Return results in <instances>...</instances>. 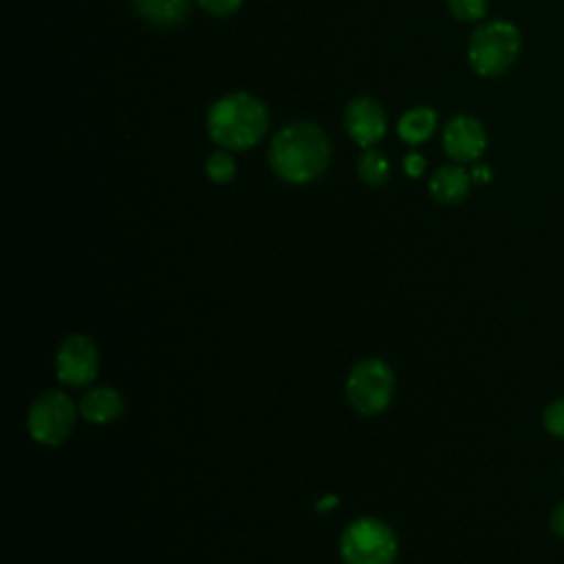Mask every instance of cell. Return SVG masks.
<instances>
[{"instance_id": "6da1fadb", "label": "cell", "mask_w": 564, "mask_h": 564, "mask_svg": "<svg viewBox=\"0 0 564 564\" xmlns=\"http://www.w3.org/2000/svg\"><path fill=\"white\" fill-rule=\"evenodd\" d=\"M269 167L291 185H306L324 174L330 161L326 132L311 121L284 126L269 143Z\"/></svg>"}, {"instance_id": "7a4b0ae2", "label": "cell", "mask_w": 564, "mask_h": 564, "mask_svg": "<svg viewBox=\"0 0 564 564\" xmlns=\"http://www.w3.org/2000/svg\"><path fill=\"white\" fill-rule=\"evenodd\" d=\"M209 139L229 152H242L262 141L269 130V110L251 93H229L218 97L205 119Z\"/></svg>"}, {"instance_id": "3957f363", "label": "cell", "mask_w": 564, "mask_h": 564, "mask_svg": "<svg viewBox=\"0 0 564 564\" xmlns=\"http://www.w3.org/2000/svg\"><path fill=\"white\" fill-rule=\"evenodd\" d=\"M520 48L522 37L513 22L489 20L471 33L467 59L476 75L494 79L505 75L516 64Z\"/></svg>"}, {"instance_id": "277c9868", "label": "cell", "mask_w": 564, "mask_h": 564, "mask_svg": "<svg viewBox=\"0 0 564 564\" xmlns=\"http://www.w3.org/2000/svg\"><path fill=\"white\" fill-rule=\"evenodd\" d=\"M344 564H394L399 544L394 531L377 518L350 522L339 538Z\"/></svg>"}, {"instance_id": "5b68a950", "label": "cell", "mask_w": 564, "mask_h": 564, "mask_svg": "<svg viewBox=\"0 0 564 564\" xmlns=\"http://www.w3.org/2000/svg\"><path fill=\"white\" fill-rule=\"evenodd\" d=\"M394 392V375L381 359H361L346 379V397L359 414H379Z\"/></svg>"}, {"instance_id": "8992f818", "label": "cell", "mask_w": 564, "mask_h": 564, "mask_svg": "<svg viewBox=\"0 0 564 564\" xmlns=\"http://www.w3.org/2000/svg\"><path fill=\"white\" fill-rule=\"evenodd\" d=\"M29 434L44 445H59L75 425V405L59 390L40 394L29 410Z\"/></svg>"}, {"instance_id": "52a82bcc", "label": "cell", "mask_w": 564, "mask_h": 564, "mask_svg": "<svg viewBox=\"0 0 564 564\" xmlns=\"http://www.w3.org/2000/svg\"><path fill=\"white\" fill-rule=\"evenodd\" d=\"M99 355L90 337L68 335L55 352V375L66 386H86L97 377Z\"/></svg>"}, {"instance_id": "ba28073f", "label": "cell", "mask_w": 564, "mask_h": 564, "mask_svg": "<svg viewBox=\"0 0 564 564\" xmlns=\"http://www.w3.org/2000/svg\"><path fill=\"white\" fill-rule=\"evenodd\" d=\"M443 152L454 163H474L487 148V132L471 115H456L443 128Z\"/></svg>"}, {"instance_id": "9c48e42d", "label": "cell", "mask_w": 564, "mask_h": 564, "mask_svg": "<svg viewBox=\"0 0 564 564\" xmlns=\"http://www.w3.org/2000/svg\"><path fill=\"white\" fill-rule=\"evenodd\" d=\"M344 126L348 137L366 150L383 139L388 130V117L377 99L361 95L346 106Z\"/></svg>"}, {"instance_id": "30bf717a", "label": "cell", "mask_w": 564, "mask_h": 564, "mask_svg": "<svg viewBox=\"0 0 564 564\" xmlns=\"http://www.w3.org/2000/svg\"><path fill=\"white\" fill-rule=\"evenodd\" d=\"M471 185V174L458 163L441 165L430 178V194L441 205H458L467 198Z\"/></svg>"}, {"instance_id": "8fae6325", "label": "cell", "mask_w": 564, "mask_h": 564, "mask_svg": "<svg viewBox=\"0 0 564 564\" xmlns=\"http://www.w3.org/2000/svg\"><path fill=\"white\" fill-rule=\"evenodd\" d=\"M123 412L121 394L110 386L88 390L79 401V414L90 423H110Z\"/></svg>"}, {"instance_id": "7c38bea8", "label": "cell", "mask_w": 564, "mask_h": 564, "mask_svg": "<svg viewBox=\"0 0 564 564\" xmlns=\"http://www.w3.org/2000/svg\"><path fill=\"white\" fill-rule=\"evenodd\" d=\"M132 7L143 22L167 29L185 22L192 0H132Z\"/></svg>"}, {"instance_id": "4fadbf2b", "label": "cell", "mask_w": 564, "mask_h": 564, "mask_svg": "<svg viewBox=\"0 0 564 564\" xmlns=\"http://www.w3.org/2000/svg\"><path fill=\"white\" fill-rule=\"evenodd\" d=\"M436 123H438L436 110H432L427 106H416L399 117L397 134L408 145H419V143H425L434 134Z\"/></svg>"}, {"instance_id": "5bb4252c", "label": "cell", "mask_w": 564, "mask_h": 564, "mask_svg": "<svg viewBox=\"0 0 564 564\" xmlns=\"http://www.w3.org/2000/svg\"><path fill=\"white\" fill-rule=\"evenodd\" d=\"M357 174L366 185H383L390 176V161L377 148H366L357 161Z\"/></svg>"}, {"instance_id": "9a60e30c", "label": "cell", "mask_w": 564, "mask_h": 564, "mask_svg": "<svg viewBox=\"0 0 564 564\" xmlns=\"http://www.w3.org/2000/svg\"><path fill=\"white\" fill-rule=\"evenodd\" d=\"M205 174L214 183H229L236 176V159L229 150H216L205 161Z\"/></svg>"}, {"instance_id": "2e32d148", "label": "cell", "mask_w": 564, "mask_h": 564, "mask_svg": "<svg viewBox=\"0 0 564 564\" xmlns=\"http://www.w3.org/2000/svg\"><path fill=\"white\" fill-rule=\"evenodd\" d=\"M449 13L460 22H478L485 18L489 0H445Z\"/></svg>"}, {"instance_id": "e0dca14e", "label": "cell", "mask_w": 564, "mask_h": 564, "mask_svg": "<svg viewBox=\"0 0 564 564\" xmlns=\"http://www.w3.org/2000/svg\"><path fill=\"white\" fill-rule=\"evenodd\" d=\"M542 421H544V427L549 430V434L564 438V399L549 403L542 414Z\"/></svg>"}, {"instance_id": "ac0fdd59", "label": "cell", "mask_w": 564, "mask_h": 564, "mask_svg": "<svg viewBox=\"0 0 564 564\" xmlns=\"http://www.w3.org/2000/svg\"><path fill=\"white\" fill-rule=\"evenodd\" d=\"M196 2L205 13L214 18H229L242 7L245 0H196Z\"/></svg>"}, {"instance_id": "d6986e66", "label": "cell", "mask_w": 564, "mask_h": 564, "mask_svg": "<svg viewBox=\"0 0 564 564\" xmlns=\"http://www.w3.org/2000/svg\"><path fill=\"white\" fill-rule=\"evenodd\" d=\"M403 170H405L408 176L419 178V176L425 172V159H423V154H419L416 150L408 152L405 159H403Z\"/></svg>"}, {"instance_id": "ffe728a7", "label": "cell", "mask_w": 564, "mask_h": 564, "mask_svg": "<svg viewBox=\"0 0 564 564\" xmlns=\"http://www.w3.org/2000/svg\"><path fill=\"white\" fill-rule=\"evenodd\" d=\"M551 529H553L560 538H564V502H560V505L553 509V513H551Z\"/></svg>"}, {"instance_id": "44dd1931", "label": "cell", "mask_w": 564, "mask_h": 564, "mask_svg": "<svg viewBox=\"0 0 564 564\" xmlns=\"http://www.w3.org/2000/svg\"><path fill=\"white\" fill-rule=\"evenodd\" d=\"M471 178H474L476 183H487V181L491 178V172H489V167H485V165H476V167L471 170Z\"/></svg>"}, {"instance_id": "7402d4cb", "label": "cell", "mask_w": 564, "mask_h": 564, "mask_svg": "<svg viewBox=\"0 0 564 564\" xmlns=\"http://www.w3.org/2000/svg\"><path fill=\"white\" fill-rule=\"evenodd\" d=\"M337 496H326V498H322L317 505H315V509L317 511H326V509H333V507H337Z\"/></svg>"}]
</instances>
